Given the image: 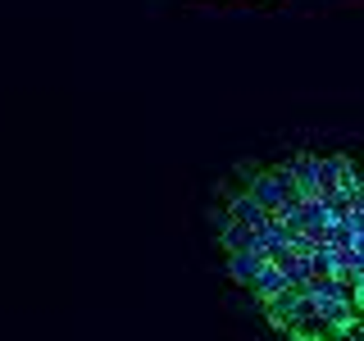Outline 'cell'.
Returning <instances> with one entry per match:
<instances>
[{
  "mask_svg": "<svg viewBox=\"0 0 364 341\" xmlns=\"http://www.w3.org/2000/svg\"><path fill=\"white\" fill-rule=\"evenodd\" d=\"M232 282L287 341H364V155H291L228 196Z\"/></svg>",
  "mask_w": 364,
  "mask_h": 341,
  "instance_id": "obj_1",
  "label": "cell"
}]
</instances>
